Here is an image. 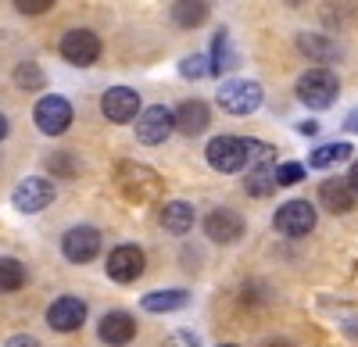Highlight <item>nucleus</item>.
<instances>
[{
  "instance_id": "nucleus-1",
  "label": "nucleus",
  "mask_w": 358,
  "mask_h": 347,
  "mask_svg": "<svg viewBox=\"0 0 358 347\" xmlns=\"http://www.w3.org/2000/svg\"><path fill=\"white\" fill-rule=\"evenodd\" d=\"M337 94H341V79H337V72H330V68H308L301 79H297V97H301V104H308V108H315V111H326L334 101H337Z\"/></svg>"
},
{
  "instance_id": "nucleus-2",
  "label": "nucleus",
  "mask_w": 358,
  "mask_h": 347,
  "mask_svg": "<svg viewBox=\"0 0 358 347\" xmlns=\"http://www.w3.org/2000/svg\"><path fill=\"white\" fill-rule=\"evenodd\" d=\"M118 186H122V193L129 200H136V205H147V200L162 197L158 172L147 168V165H136V161H122V165H118Z\"/></svg>"
},
{
  "instance_id": "nucleus-3",
  "label": "nucleus",
  "mask_w": 358,
  "mask_h": 347,
  "mask_svg": "<svg viewBox=\"0 0 358 347\" xmlns=\"http://www.w3.org/2000/svg\"><path fill=\"white\" fill-rule=\"evenodd\" d=\"M265 101V90H262V82H251V79H226L219 86V104L222 111L229 115H251L258 111Z\"/></svg>"
},
{
  "instance_id": "nucleus-4",
  "label": "nucleus",
  "mask_w": 358,
  "mask_h": 347,
  "mask_svg": "<svg viewBox=\"0 0 358 347\" xmlns=\"http://www.w3.org/2000/svg\"><path fill=\"white\" fill-rule=\"evenodd\" d=\"M176 129V111L165 108V104H151L140 111L136 119V140L143 143V147H155V143H165Z\"/></svg>"
},
{
  "instance_id": "nucleus-5",
  "label": "nucleus",
  "mask_w": 358,
  "mask_h": 347,
  "mask_svg": "<svg viewBox=\"0 0 358 347\" xmlns=\"http://www.w3.org/2000/svg\"><path fill=\"white\" fill-rule=\"evenodd\" d=\"M204 158L215 172H226V176L229 172H241L248 165V140L244 136H215L208 143Z\"/></svg>"
},
{
  "instance_id": "nucleus-6",
  "label": "nucleus",
  "mask_w": 358,
  "mask_h": 347,
  "mask_svg": "<svg viewBox=\"0 0 358 347\" xmlns=\"http://www.w3.org/2000/svg\"><path fill=\"white\" fill-rule=\"evenodd\" d=\"M33 122H36V129L43 136H62L72 126V104L65 97H57V94H47L33 108Z\"/></svg>"
},
{
  "instance_id": "nucleus-7",
  "label": "nucleus",
  "mask_w": 358,
  "mask_h": 347,
  "mask_svg": "<svg viewBox=\"0 0 358 347\" xmlns=\"http://www.w3.org/2000/svg\"><path fill=\"white\" fill-rule=\"evenodd\" d=\"M273 226L283 237H308L315 229V208L308 200H287V205H280V212L273 215Z\"/></svg>"
},
{
  "instance_id": "nucleus-8",
  "label": "nucleus",
  "mask_w": 358,
  "mask_h": 347,
  "mask_svg": "<svg viewBox=\"0 0 358 347\" xmlns=\"http://www.w3.org/2000/svg\"><path fill=\"white\" fill-rule=\"evenodd\" d=\"M101 111H104L108 122L126 126V122L140 119V94L129 90V86H111V90H104V97H101Z\"/></svg>"
},
{
  "instance_id": "nucleus-9",
  "label": "nucleus",
  "mask_w": 358,
  "mask_h": 347,
  "mask_svg": "<svg viewBox=\"0 0 358 347\" xmlns=\"http://www.w3.org/2000/svg\"><path fill=\"white\" fill-rule=\"evenodd\" d=\"M11 200H15V208L22 215H36V212H43L50 200H54V183L43 179V176H29V179H22L15 186Z\"/></svg>"
},
{
  "instance_id": "nucleus-10",
  "label": "nucleus",
  "mask_w": 358,
  "mask_h": 347,
  "mask_svg": "<svg viewBox=\"0 0 358 347\" xmlns=\"http://www.w3.org/2000/svg\"><path fill=\"white\" fill-rule=\"evenodd\" d=\"M62 251H65L69 262L86 265V262H94V258L101 254V233L94 226H72L69 233L62 237Z\"/></svg>"
},
{
  "instance_id": "nucleus-11",
  "label": "nucleus",
  "mask_w": 358,
  "mask_h": 347,
  "mask_svg": "<svg viewBox=\"0 0 358 347\" xmlns=\"http://www.w3.org/2000/svg\"><path fill=\"white\" fill-rule=\"evenodd\" d=\"M62 57H65L69 65H79V68L94 65L97 57H101L97 33H90V29H72V33H65L62 36Z\"/></svg>"
},
{
  "instance_id": "nucleus-12",
  "label": "nucleus",
  "mask_w": 358,
  "mask_h": 347,
  "mask_svg": "<svg viewBox=\"0 0 358 347\" xmlns=\"http://www.w3.org/2000/svg\"><path fill=\"white\" fill-rule=\"evenodd\" d=\"M108 276L115 283H136L143 276V251L136 244H122V247H115L108 254Z\"/></svg>"
},
{
  "instance_id": "nucleus-13",
  "label": "nucleus",
  "mask_w": 358,
  "mask_h": 347,
  "mask_svg": "<svg viewBox=\"0 0 358 347\" xmlns=\"http://www.w3.org/2000/svg\"><path fill=\"white\" fill-rule=\"evenodd\" d=\"M86 323V304L79 297H57L50 308H47V326L57 330V333H72Z\"/></svg>"
},
{
  "instance_id": "nucleus-14",
  "label": "nucleus",
  "mask_w": 358,
  "mask_h": 347,
  "mask_svg": "<svg viewBox=\"0 0 358 347\" xmlns=\"http://www.w3.org/2000/svg\"><path fill=\"white\" fill-rule=\"evenodd\" d=\"M204 233L208 240H215V244H236L244 237V219L229 212V208H215L212 215L204 219Z\"/></svg>"
},
{
  "instance_id": "nucleus-15",
  "label": "nucleus",
  "mask_w": 358,
  "mask_h": 347,
  "mask_svg": "<svg viewBox=\"0 0 358 347\" xmlns=\"http://www.w3.org/2000/svg\"><path fill=\"white\" fill-rule=\"evenodd\" d=\"M101 340L108 347H126L133 337H136V319L129 311H108L104 319H101Z\"/></svg>"
},
{
  "instance_id": "nucleus-16",
  "label": "nucleus",
  "mask_w": 358,
  "mask_h": 347,
  "mask_svg": "<svg viewBox=\"0 0 358 347\" xmlns=\"http://www.w3.org/2000/svg\"><path fill=\"white\" fill-rule=\"evenodd\" d=\"M176 129L183 136H201L208 129V104L204 101H183L176 108Z\"/></svg>"
},
{
  "instance_id": "nucleus-17",
  "label": "nucleus",
  "mask_w": 358,
  "mask_h": 347,
  "mask_svg": "<svg viewBox=\"0 0 358 347\" xmlns=\"http://www.w3.org/2000/svg\"><path fill=\"white\" fill-rule=\"evenodd\" d=\"M319 200H322V208H330L334 215H344L355 208V190L348 179H326L319 186Z\"/></svg>"
},
{
  "instance_id": "nucleus-18",
  "label": "nucleus",
  "mask_w": 358,
  "mask_h": 347,
  "mask_svg": "<svg viewBox=\"0 0 358 347\" xmlns=\"http://www.w3.org/2000/svg\"><path fill=\"white\" fill-rule=\"evenodd\" d=\"M162 226L172 237L190 233L194 229V205H187V200H169V205L162 208Z\"/></svg>"
},
{
  "instance_id": "nucleus-19",
  "label": "nucleus",
  "mask_w": 358,
  "mask_h": 347,
  "mask_svg": "<svg viewBox=\"0 0 358 347\" xmlns=\"http://www.w3.org/2000/svg\"><path fill=\"white\" fill-rule=\"evenodd\" d=\"M140 304H143V311L165 315V311H179V308H187V304H190V294H187V290H155V294H147Z\"/></svg>"
},
{
  "instance_id": "nucleus-20",
  "label": "nucleus",
  "mask_w": 358,
  "mask_h": 347,
  "mask_svg": "<svg viewBox=\"0 0 358 347\" xmlns=\"http://www.w3.org/2000/svg\"><path fill=\"white\" fill-rule=\"evenodd\" d=\"M244 186H248L251 197H268V193L280 186V179H276V165H251Z\"/></svg>"
},
{
  "instance_id": "nucleus-21",
  "label": "nucleus",
  "mask_w": 358,
  "mask_h": 347,
  "mask_svg": "<svg viewBox=\"0 0 358 347\" xmlns=\"http://www.w3.org/2000/svg\"><path fill=\"white\" fill-rule=\"evenodd\" d=\"M233 68H236V54H233L229 33L219 29L215 40H212V75H222V72H233Z\"/></svg>"
},
{
  "instance_id": "nucleus-22",
  "label": "nucleus",
  "mask_w": 358,
  "mask_h": 347,
  "mask_svg": "<svg viewBox=\"0 0 358 347\" xmlns=\"http://www.w3.org/2000/svg\"><path fill=\"white\" fill-rule=\"evenodd\" d=\"M348 158H351V143L337 140V143H322V147H315L312 158H308V165L312 168H330V165H341Z\"/></svg>"
},
{
  "instance_id": "nucleus-23",
  "label": "nucleus",
  "mask_w": 358,
  "mask_h": 347,
  "mask_svg": "<svg viewBox=\"0 0 358 347\" xmlns=\"http://www.w3.org/2000/svg\"><path fill=\"white\" fill-rule=\"evenodd\" d=\"M208 18V4L204 0H176L172 4V22L183 25V29H194Z\"/></svg>"
},
{
  "instance_id": "nucleus-24",
  "label": "nucleus",
  "mask_w": 358,
  "mask_h": 347,
  "mask_svg": "<svg viewBox=\"0 0 358 347\" xmlns=\"http://www.w3.org/2000/svg\"><path fill=\"white\" fill-rule=\"evenodd\" d=\"M25 286V265L15 258H0V294H11Z\"/></svg>"
},
{
  "instance_id": "nucleus-25",
  "label": "nucleus",
  "mask_w": 358,
  "mask_h": 347,
  "mask_svg": "<svg viewBox=\"0 0 358 347\" xmlns=\"http://www.w3.org/2000/svg\"><path fill=\"white\" fill-rule=\"evenodd\" d=\"M179 75H183V79H204V75H212V57L187 54L183 65H179Z\"/></svg>"
},
{
  "instance_id": "nucleus-26",
  "label": "nucleus",
  "mask_w": 358,
  "mask_h": 347,
  "mask_svg": "<svg viewBox=\"0 0 358 347\" xmlns=\"http://www.w3.org/2000/svg\"><path fill=\"white\" fill-rule=\"evenodd\" d=\"M15 82L22 86V90H40V86H43V72L33 61H25V65L15 68Z\"/></svg>"
},
{
  "instance_id": "nucleus-27",
  "label": "nucleus",
  "mask_w": 358,
  "mask_h": 347,
  "mask_svg": "<svg viewBox=\"0 0 358 347\" xmlns=\"http://www.w3.org/2000/svg\"><path fill=\"white\" fill-rule=\"evenodd\" d=\"M276 179H280V186L301 183V179H305V165H297V161H283V165H276Z\"/></svg>"
},
{
  "instance_id": "nucleus-28",
  "label": "nucleus",
  "mask_w": 358,
  "mask_h": 347,
  "mask_svg": "<svg viewBox=\"0 0 358 347\" xmlns=\"http://www.w3.org/2000/svg\"><path fill=\"white\" fill-rule=\"evenodd\" d=\"M301 50L305 54H312V57H319V61H326V57H330V54H337L330 43H326L322 36H301Z\"/></svg>"
},
{
  "instance_id": "nucleus-29",
  "label": "nucleus",
  "mask_w": 358,
  "mask_h": 347,
  "mask_svg": "<svg viewBox=\"0 0 358 347\" xmlns=\"http://www.w3.org/2000/svg\"><path fill=\"white\" fill-rule=\"evenodd\" d=\"M15 8L22 15H43V11L54 8V0H15Z\"/></svg>"
},
{
  "instance_id": "nucleus-30",
  "label": "nucleus",
  "mask_w": 358,
  "mask_h": 347,
  "mask_svg": "<svg viewBox=\"0 0 358 347\" xmlns=\"http://www.w3.org/2000/svg\"><path fill=\"white\" fill-rule=\"evenodd\" d=\"M4 347H40V344H36V337H29V333H15V337H8Z\"/></svg>"
},
{
  "instance_id": "nucleus-31",
  "label": "nucleus",
  "mask_w": 358,
  "mask_h": 347,
  "mask_svg": "<svg viewBox=\"0 0 358 347\" xmlns=\"http://www.w3.org/2000/svg\"><path fill=\"white\" fill-rule=\"evenodd\" d=\"M172 347H197V337L194 333H176L172 337Z\"/></svg>"
},
{
  "instance_id": "nucleus-32",
  "label": "nucleus",
  "mask_w": 358,
  "mask_h": 347,
  "mask_svg": "<svg viewBox=\"0 0 358 347\" xmlns=\"http://www.w3.org/2000/svg\"><path fill=\"white\" fill-rule=\"evenodd\" d=\"M348 183H351V190L358 193V161L351 165V172H348Z\"/></svg>"
},
{
  "instance_id": "nucleus-33",
  "label": "nucleus",
  "mask_w": 358,
  "mask_h": 347,
  "mask_svg": "<svg viewBox=\"0 0 358 347\" xmlns=\"http://www.w3.org/2000/svg\"><path fill=\"white\" fill-rule=\"evenodd\" d=\"M297 133H305V136H312V133H319V122H301V126H297Z\"/></svg>"
},
{
  "instance_id": "nucleus-34",
  "label": "nucleus",
  "mask_w": 358,
  "mask_h": 347,
  "mask_svg": "<svg viewBox=\"0 0 358 347\" xmlns=\"http://www.w3.org/2000/svg\"><path fill=\"white\" fill-rule=\"evenodd\" d=\"M344 126H348L351 133H358V111H351V115H348V122H344Z\"/></svg>"
},
{
  "instance_id": "nucleus-35",
  "label": "nucleus",
  "mask_w": 358,
  "mask_h": 347,
  "mask_svg": "<svg viewBox=\"0 0 358 347\" xmlns=\"http://www.w3.org/2000/svg\"><path fill=\"white\" fill-rule=\"evenodd\" d=\"M4 136H8V119L0 115V140H4Z\"/></svg>"
},
{
  "instance_id": "nucleus-36",
  "label": "nucleus",
  "mask_w": 358,
  "mask_h": 347,
  "mask_svg": "<svg viewBox=\"0 0 358 347\" xmlns=\"http://www.w3.org/2000/svg\"><path fill=\"white\" fill-rule=\"evenodd\" d=\"M268 347H287V344H268Z\"/></svg>"
},
{
  "instance_id": "nucleus-37",
  "label": "nucleus",
  "mask_w": 358,
  "mask_h": 347,
  "mask_svg": "<svg viewBox=\"0 0 358 347\" xmlns=\"http://www.w3.org/2000/svg\"><path fill=\"white\" fill-rule=\"evenodd\" d=\"M219 347H236V344H219Z\"/></svg>"
}]
</instances>
